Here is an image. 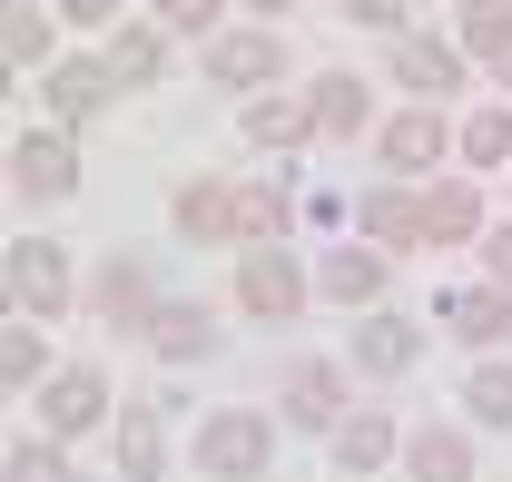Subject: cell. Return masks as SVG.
Here are the masks:
<instances>
[{"mask_svg":"<svg viewBox=\"0 0 512 482\" xmlns=\"http://www.w3.org/2000/svg\"><path fill=\"white\" fill-rule=\"evenodd\" d=\"M188 463L207 482H266V463H276V423L256 414V404H217V414L197 423Z\"/></svg>","mask_w":512,"mask_h":482,"instance_id":"1","label":"cell"},{"mask_svg":"<svg viewBox=\"0 0 512 482\" xmlns=\"http://www.w3.org/2000/svg\"><path fill=\"white\" fill-rule=\"evenodd\" d=\"M10 315H30V325H60L69 315V246L60 237L10 246Z\"/></svg>","mask_w":512,"mask_h":482,"instance_id":"2","label":"cell"},{"mask_svg":"<svg viewBox=\"0 0 512 482\" xmlns=\"http://www.w3.org/2000/svg\"><path fill=\"white\" fill-rule=\"evenodd\" d=\"M237 305H247L256 325H296V305H306V266H296L286 246H247V256H237Z\"/></svg>","mask_w":512,"mask_h":482,"instance_id":"3","label":"cell"},{"mask_svg":"<svg viewBox=\"0 0 512 482\" xmlns=\"http://www.w3.org/2000/svg\"><path fill=\"white\" fill-rule=\"evenodd\" d=\"M99 414H119V394H109L99 364H60V374L40 384V433L79 443V433H99Z\"/></svg>","mask_w":512,"mask_h":482,"instance_id":"4","label":"cell"},{"mask_svg":"<svg viewBox=\"0 0 512 482\" xmlns=\"http://www.w3.org/2000/svg\"><path fill=\"white\" fill-rule=\"evenodd\" d=\"M207 79L256 99V89H276V79H286V40H276L266 20H256V30H217V40H207Z\"/></svg>","mask_w":512,"mask_h":482,"instance_id":"5","label":"cell"},{"mask_svg":"<svg viewBox=\"0 0 512 482\" xmlns=\"http://www.w3.org/2000/svg\"><path fill=\"white\" fill-rule=\"evenodd\" d=\"M99 325H119V335H148L158 325V266L138 246L99 256Z\"/></svg>","mask_w":512,"mask_h":482,"instance_id":"6","label":"cell"},{"mask_svg":"<svg viewBox=\"0 0 512 482\" xmlns=\"http://www.w3.org/2000/svg\"><path fill=\"white\" fill-rule=\"evenodd\" d=\"M444 148H453V128H444V109H424V99H414V109H394V119L375 128V158H384L404 187L424 178V168H444Z\"/></svg>","mask_w":512,"mask_h":482,"instance_id":"7","label":"cell"},{"mask_svg":"<svg viewBox=\"0 0 512 482\" xmlns=\"http://www.w3.org/2000/svg\"><path fill=\"white\" fill-rule=\"evenodd\" d=\"M384 69H394V89H414L424 109H434L444 89H463V50L434 40V30H394V40H384Z\"/></svg>","mask_w":512,"mask_h":482,"instance_id":"8","label":"cell"},{"mask_svg":"<svg viewBox=\"0 0 512 482\" xmlns=\"http://www.w3.org/2000/svg\"><path fill=\"white\" fill-rule=\"evenodd\" d=\"M345 355H355V374H384V384H394V374L424 364V325L394 315V305H365V325L345 335Z\"/></svg>","mask_w":512,"mask_h":482,"instance_id":"9","label":"cell"},{"mask_svg":"<svg viewBox=\"0 0 512 482\" xmlns=\"http://www.w3.org/2000/svg\"><path fill=\"white\" fill-rule=\"evenodd\" d=\"M325 453H335V473H345V482H375L384 463L404 453V423L384 414V404H355V414L325 433Z\"/></svg>","mask_w":512,"mask_h":482,"instance_id":"10","label":"cell"},{"mask_svg":"<svg viewBox=\"0 0 512 482\" xmlns=\"http://www.w3.org/2000/svg\"><path fill=\"white\" fill-rule=\"evenodd\" d=\"M10 187H20L30 207H60L69 187H79V158H69L60 128H30V138H10Z\"/></svg>","mask_w":512,"mask_h":482,"instance_id":"11","label":"cell"},{"mask_svg":"<svg viewBox=\"0 0 512 482\" xmlns=\"http://www.w3.org/2000/svg\"><path fill=\"white\" fill-rule=\"evenodd\" d=\"M434 315H444V335H463L473 355L512 345V286H493V276H483V286H453V296L434 305Z\"/></svg>","mask_w":512,"mask_h":482,"instance_id":"12","label":"cell"},{"mask_svg":"<svg viewBox=\"0 0 512 482\" xmlns=\"http://www.w3.org/2000/svg\"><path fill=\"white\" fill-rule=\"evenodd\" d=\"M237 138L266 148V158H286V148H306V138H316V109H306V99H286V89H256L247 109H237Z\"/></svg>","mask_w":512,"mask_h":482,"instance_id":"13","label":"cell"},{"mask_svg":"<svg viewBox=\"0 0 512 482\" xmlns=\"http://www.w3.org/2000/svg\"><path fill=\"white\" fill-rule=\"evenodd\" d=\"M355 217H365V237H375L384 256H424V187H404V178H384L375 197H365V207H355Z\"/></svg>","mask_w":512,"mask_h":482,"instance_id":"14","label":"cell"},{"mask_svg":"<svg viewBox=\"0 0 512 482\" xmlns=\"http://www.w3.org/2000/svg\"><path fill=\"white\" fill-rule=\"evenodd\" d=\"M168 217H178L188 246H237V187L227 178H188L178 197H168Z\"/></svg>","mask_w":512,"mask_h":482,"instance_id":"15","label":"cell"},{"mask_svg":"<svg viewBox=\"0 0 512 482\" xmlns=\"http://www.w3.org/2000/svg\"><path fill=\"white\" fill-rule=\"evenodd\" d=\"M345 414H355V404H345V374H335L325 355L286 364V423H306V433H335Z\"/></svg>","mask_w":512,"mask_h":482,"instance_id":"16","label":"cell"},{"mask_svg":"<svg viewBox=\"0 0 512 482\" xmlns=\"http://www.w3.org/2000/svg\"><path fill=\"white\" fill-rule=\"evenodd\" d=\"M404 482H473V433L463 423H414L404 433Z\"/></svg>","mask_w":512,"mask_h":482,"instance_id":"17","label":"cell"},{"mask_svg":"<svg viewBox=\"0 0 512 482\" xmlns=\"http://www.w3.org/2000/svg\"><path fill=\"white\" fill-rule=\"evenodd\" d=\"M424 246H483V187L473 178L424 187Z\"/></svg>","mask_w":512,"mask_h":482,"instance_id":"18","label":"cell"},{"mask_svg":"<svg viewBox=\"0 0 512 482\" xmlns=\"http://www.w3.org/2000/svg\"><path fill=\"white\" fill-rule=\"evenodd\" d=\"M306 109H316V138H365L375 128V89L355 69H325L316 89H306Z\"/></svg>","mask_w":512,"mask_h":482,"instance_id":"19","label":"cell"},{"mask_svg":"<svg viewBox=\"0 0 512 482\" xmlns=\"http://www.w3.org/2000/svg\"><path fill=\"white\" fill-rule=\"evenodd\" d=\"M99 60H109L119 89H158V79H168V30H158V20H119Z\"/></svg>","mask_w":512,"mask_h":482,"instance_id":"20","label":"cell"},{"mask_svg":"<svg viewBox=\"0 0 512 482\" xmlns=\"http://www.w3.org/2000/svg\"><path fill=\"white\" fill-rule=\"evenodd\" d=\"M40 89H50V119H60V128H89L99 109H109V89H119V79H109V60H60Z\"/></svg>","mask_w":512,"mask_h":482,"instance_id":"21","label":"cell"},{"mask_svg":"<svg viewBox=\"0 0 512 482\" xmlns=\"http://www.w3.org/2000/svg\"><path fill=\"white\" fill-rule=\"evenodd\" d=\"M109 443H119V473L128 482H158V473H168V423H158V404H119Z\"/></svg>","mask_w":512,"mask_h":482,"instance_id":"22","label":"cell"},{"mask_svg":"<svg viewBox=\"0 0 512 482\" xmlns=\"http://www.w3.org/2000/svg\"><path fill=\"white\" fill-rule=\"evenodd\" d=\"M50 20H60L50 0H0V60H10V79L20 69H60L50 60Z\"/></svg>","mask_w":512,"mask_h":482,"instance_id":"23","label":"cell"},{"mask_svg":"<svg viewBox=\"0 0 512 482\" xmlns=\"http://www.w3.org/2000/svg\"><path fill=\"white\" fill-rule=\"evenodd\" d=\"M148 345H158V364H207L227 335H217V315H207V305H158Z\"/></svg>","mask_w":512,"mask_h":482,"instance_id":"24","label":"cell"},{"mask_svg":"<svg viewBox=\"0 0 512 482\" xmlns=\"http://www.w3.org/2000/svg\"><path fill=\"white\" fill-rule=\"evenodd\" d=\"M286 227H296L286 178H247L237 187V246H286Z\"/></svg>","mask_w":512,"mask_h":482,"instance_id":"25","label":"cell"},{"mask_svg":"<svg viewBox=\"0 0 512 482\" xmlns=\"http://www.w3.org/2000/svg\"><path fill=\"white\" fill-rule=\"evenodd\" d=\"M384 266H394L384 246H335V256L316 266V286H325L335 305H375V296H384Z\"/></svg>","mask_w":512,"mask_h":482,"instance_id":"26","label":"cell"},{"mask_svg":"<svg viewBox=\"0 0 512 482\" xmlns=\"http://www.w3.org/2000/svg\"><path fill=\"white\" fill-rule=\"evenodd\" d=\"M463 414L493 423V433H512V355H483L473 374H463Z\"/></svg>","mask_w":512,"mask_h":482,"instance_id":"27","label":"cell"},{"mask_svg":"<svg viewBox=\"0 0 512 482\" xmlns=\"http://www.w3.org/2000/svg\"><path fill=\"white\" fill-rule=\"evenodd\" d=\"M453 50H463V60H493V69H512V0H483V10H463Z\"/></svg>","mask_w":512,"mask_h":482,"instance_id":"28","label":"cell"},{"mask_svg":"<svg viewBox=\"0 0 512 482\" xmlns=\"http://www.w3.org/2000/svg\"><path fill=\"white\" fill-rule=\"evenodd\" d=\"M453 148H463V168H512V109H473V119L453 128Z\"/></svg>","mask_w":512,"mask_h":482,"instance_id":"29","label":"cell"},{"mask_svg":"<svg viewBox=\"0 0 512 482\" xmlns=\"http://www.w3.org/2000/svg\"><path fill=\"white\" fill-rule=\"evenodd\" d=\"M0 384H10V394H20V384H50V345H40L30 315H10V335H0Z\"/></svg>","mask_w":512,"mask_h":482,"instance_id":"30","label":"cell"},{"mask_svg":"<svg viewBox=\"0 0 512 482\" xmlns=\"http://www.w3.org/2000/svg\"><path fill=\"white\" fill-rule=\"evenodd\" d=\"M0 482H69V443L60 433H20L10 463H0Z\"/></svg>","mask_w":512,"mask_h":482,"instance_id":"31","label":"cell"},{"mask_svg":"<svg viewBox=\"0 0 512 482\" xmlns=\"http://www.w3.org/2000/svg\"><path fill=\"white\" fill-rule=\"evenodd\" d=\"M217 10L227 0H158V30L168 40H217Z\"/></svg>","mask_w":512,"mask_h":482,"instance_id":"32","label":"cell"},{"mask_svg":"<svg viewBox=\"0 0 512 482\" xmlns=\"http://www.w3.org/2000/svg\"><path fill=\"white\" fill-rule=\"evenodd\" d=\"M483 276L512 286V217H503V227H483Z\"/></svg>","mask_w":512,"mask_h":482,"instance_id":"33","label":"cell"},{"mask_svg":"<svg viewBox=\"0 0 512 482\" xmlns=\"http://www.w3.org/2000/svg\"><path fill=\"white\" fill-rule=\"evenodd\" d=\"M345 20H365V30H404V0H335Z\"/></svg>","mask_w":512,"mask_h":482,"instance_id":"34","label":"cell"},{"mask_svg":"<svg viewBox=\"0 0 512 482\" xmlns=\"http://www.w3.org/2000/svg\"><path fill=\"white\" fill-rule=\"evenodd\" d=\"M50 10H60V20H79V30H99V20H109L119 0H50Z\"/></svg>","mask_w":512,"mask_h":482,"instance_id":"35","label":"cell"},{"mask_svg":"<svg viewBox=\"0 0 512 482\" xmlns=\"http://www.w3.org/2000/svg\"><path fill=\"white\" fill-rule=\"evenodd\" d=\"M247 10H296V0H247Z\"/></svg>","mask_w":512,"mask_h":482,"instance_id":"36","label":"cell"},{"mask_svg":"<svg viewBox=\"0 0 512 482\" xmlns=\"http://www.w3.org/2000/svg\"><path fill=\"white\" fill-rule=\"evenodd\" d=\"M463 10H483V0H463Z\"/></svg>","mask_w":512,"mask_h":482,"instance_id":"37","label":"cell"},{"mask_svg":"<svg viewBox=\"0 0 512 482\" xmlns=\"http://www.w3.org/2000/svg\"><path fill=\"white\" fill-rule=\"evenodd\" d=\"M503 89H512V69H503Z\"/></svg>","mask_w":512,"mask_h":482,"instance_id":"38","label":"cell"},{"mask_svg":"<svg viewBox=\"0 0 512 482\" xmlns=\"http://www.w3.org/2000/svg\"><path fill=\"white\" fill-rule=\"evenodd\" d=\"M375 482H384V473H375Z\"/></svg>","mask_w":512,"mask_h":482,"instance_id":"39","label":"cell"}]
</instances>
